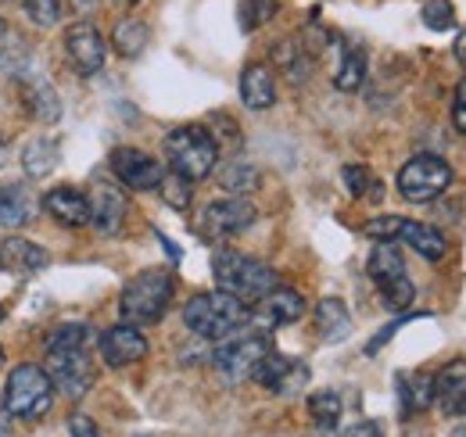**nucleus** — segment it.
<instances>
[{
    "mask_svg": "<svg viewBox=\"0 0 466 437\" xmlns=\"http://www.w3.org/2000/svg\"><path fill=\"white\" fill-rule=\"evenodd\" d=\"M251 381L262 383V387H266V391H273V394H294V391H301V387H305L309 370H305V362H298V359H288V355L269 351V355L255 366Z\"/></svg>",
    "mask_w": 466,
    "mask_h": 437,
    "instance_id": "nucleus-13",
    "label": "nucleus"
},
{
    "mask_svg": "<svg viewBox=\"0 0 466 437\" xmlns=\"http://www.w3.org/2000/svg\"><path fill=\"white\" fill-rule=\"evenodd\" d=\"M456 57H460V61L466 65V29L460 33V36H456Z\"/></svg>",
    "mask_w": 466,
    "mask_h": 437,
    "instance_id": "nucleus-45",
    "label": "nucleus"
},
{
    "mask_svg": "<svg viewBox=\"0 0 466 437\" xmlns=\"http://www.w3.org/2000/svg\"><path fill=\"white\" fill-rule=\"evenodd\" d=\"M65 55H68V65L72 72L79 76H97L108 61V44L105 36L97 33L94 22H76L68 33H65Z\"/></svg>",
    "mask_w": 466,
    "mask_h": 437,
    "instance_id": "nucleus-10",
    "label": "nucleus"
},
{
    "mask_svg": "<svg viewBox=\"0 0 466 437\" xmlns=\"http://www.w3.org/2000/svg\"><path fill=\"white\" fill-rule=\"evenodd\" d=\"M44 370L55 383V391L68 394V398H83L94 387V359L90 348H47Z\"/></svg>",
    "mask_w": 466,
    "mask_h": 437,
    "instance_id": "nucleus-7",
    "label": "nucleus"
},
{
    "mask_svg": "<svg viewBox=\"0 0 466 437\" xmlns=\"http://www.w3.org/2000/svg\"><path fill=\"white\" fill-rule=\"evenodd\" d=\"M420 18H423V25L434 29V33L456 29V7H452V0H427L423 11H420Z\"/></svg>",
    "mask_w": 466,
    "mask_h": 437,
    "instance_id": "nucleus-34",
    "label": "nucleus"
},
{
    "mask_svg": "<svg viewBox=\"0 0 466 437\" xmlns=\"http://www.w3.org/2000/svg\"><path fill=\"white\" fill-rule=\"evenodd\" d=\"M255 205L244 198H223V201H208L205 212L198 218V229L205 240H227V237H240L244 229L255 226Z\"/></svg>",
    "mask_w": 466,
    "mask_h": 437,
    "instance_id": "nucleus-9",
    "label": "nucleus"
},
{
    "mask_svg": "<svg viewBox=\"0 0 466 437\" xmlns=\"http://www.w3.org/2000/svg\"><path fill=\"white\" fill-rule=\"evenodd\" d=\"M277 15V0H240V29L251 33Z\"/></svg>",
    "mask_w": 466,
    "mask_h": 437,
    "instance_id": "nucleus-36",
    "label": "nucleus"
},
{
    "mask_svg": "<svg viewBox=\"0 0 466 437\" xmlns=\"http://www.w3.org/2000/svg\"><path fill=\"white\" fill-rule=\"evenodd\" d=\"M345 437H380V423H377V420H366V423H355L351 431H345Z\"/></svg>",
    "mask_w": 466,
    "mask_h": 437,
    "instance_id": "nucleus-42",
    "label": "nucleus"
},
{
    "mask_svg": "<svg viewBox=\"0 0 466 437\" xmlns=\"http://www.w3.org/2000/svg\"><path fill=\"white\" fill-rule=\"evenodd\" d=\"M273 57H277V65L288 72V79H291V83H305V79H309V72H312V57H309V51H305L298 40H284V44H277V47H273Z\"/></svg>",
    "mask_w": 466,
    "mask_h": 437,
    "instance_id": "nucleus-30",
    "label": "nucleus"
},
{
    "mask_svg": "<svg viewBox=\"0 0 466 437\" xmlns=\"http://www.w3.org/2000/svg\"><path fill=\"white\" fill-rule=\"evenodd\" d=\"M97 348H101V359L112 370H126V366H133V362H140L147 355V337L133 323H118V327L105 330L97 337Z\"/></svg>",
    "mask_w": 466,
    "mask_h": 437,
    "instance_id": "nucleus-12",
    "label": "nucleus"
},
{
    "mask_svg": "<svg viewBox=\"0 0 466 437\" xmlns=\"http://www.w3.org/2000/svg\"><path fill=\"white\" fill-rule=\"evenodd\" d=\"M173 294H176V279L169 269H144V273H137L122 287L118 312L133 327H151V323H158L169 312Z\"/></svg>",
    "mask_w": 466,
    "mask_h": 437,
    "instance_id": "nucleus-2",
    "label": "nucleus"
},
{
    "mask_svg": "<svg viewBox=\"0 0 466 437\" xmlns=\"http://www.w3.org/2000/svg\"><path fill=\"white\" fill-rule=\"evenodd\" d=\"M22 83V105L36 122H58L61 101L47 79H18Z\"/></svg>",
    "mask_w": 466,
    "mask_h": 437,
    "instance_id": "nucleus-19",
    "label": "nucleus"
},
{
    "mask_svg": "<svg viewBox=\"0 0 466 437\" xmlns=\"http://www.w3.org/2000/svg\"><path fill=\"white\" fill-rule=\"evenodd\" d=\"M118 4H140V0H118Z\"/></svg>",
    "mask_w": 466,
    "mask_h": 437,
    "instance_id": "nucleus-48",
    "label": "nucleus"
},
{
    "mask_svg": "<svg viewBox=\"0 0 466 437\" xmlns=\"http://www.w3.org/2000/svg\"><path fill=\"white\" fill-rule=\"evenodd\" d=\"M219 187L223 190H230V194H237V198H244V194H251L255 187H258V168L248 162H227L223 168H219Z\"/></svg>",
    "mask_w": 466,
    "mask_h": 437,
    "instance_id": "nucleus-32",
    "label": "nucleus"
},
{
    "mask_svg": "<svg viewBox=\"0 0 466 437\" xmlns=\"http://www.w3.org/2000/svg\"><path fill=\"white\" fill-rule=\"evenodd\" d=\"M366 273H370V279L377 283V290L388 287V283H395V279H402V276H409L406 259H402V251L395 248V240L377 244V248L370 251V259H366Z\"/></svg>",
    "mask_w": 466,
    "mask_h": 437,
    "instance_id": "nucleus-20",
    "label": "nucleus"
},
{
    "mask_svg": "<svg viewBox=\"0 0 466 437\" xmlns=\"http://www.w3.org/2000/svg\"><path fill=\"white\" fill-rule=\"evenodd\" d=\"M166 158L176 176H183L187 183H201L216 172L219 144L205 126H179L166 137Z\"/></svg>",
    "mask_w": 466,
    "mask_h": 437,
    "instance_id": "nucleus-4",
    "label": "nucleus"
},
{
    "mask_svg": "<svg viewBox=\"0 0 466 437\" xmlns=\"http://www.w3.org/2000/svg\"><path fill=\"white\" fill-rule=\"evenodd\" d=\"M452 437H466V427H463V431H456V434H452Z\"/></svg>",
    "mask_w": 466,
    "mask_h": 437,
    "instance_id": "nucleus-47",
    "label": "nucleus"
},
{
    "mask_svg": "<svg viewBox=\"0 0 466 437\" xmlns=\"http://www.w3.org/2000/svg\"><path fill=\"white\" fill-rule=\"evenodd\" d=\"M55 405V383L47 377L44 366H15L11 377L4 383V409L18 420H40Z\"/></svg>",
    "mask_w": 466,
    "mask_h": 437,
    "instance_id": "nucleus-5",
    "label": "nucleus"
},
{
    "mask_svg": "<svg viewBox=\"0 0 466 437\" xmlns=\"http://www.w3.org/2000/svg\"><path fill=\"white\" fill-rule=\"evenodd\" d=\"M269 351H273V348H269V337H266V333H244V337H227V340L216 348L212 362H216L219 377L227 383H240V381H251L255 366H258Z\"/></svg>",
    "mask_w": 466,
    "mask_h": 437,
    "instance_id": "nucleus-8",
    "label": "nucleus"
},
{
    "mask_svg": "<svg viewBox=\"0 0 466 437\" xmlns=\"http://www.w3.org/2000/svg\"><path fill=\"white\" fill-rule=\"evenodd\" d=\"M212 276L219 283V290L233 294L244 305H255L258 298H266L273 287H280V276L273 266H266L262 259L240 255V251H219L212 259Z\"/></svg>",
    "mask_w": 466,
    "mask_h": 437,
    "instance_id": "nucleus-3",
    "label": "nucleus"
},
{
    "mask_svg": "<svg viewBox=\"0 0 466 437\" xmlns=\"http://www.w3.org/2000/svg\"><path fill=\"white\" fill-rule=\"evenodd\" d=\"M47 216H55L61 226H86L90 222V201L79 187H55L44 194Z\"/></svg>",
    "mask_w": 466,
    "mask_h": 437,
    "instance_id": "nucleus-18",
    "label": "nucleus"
},
{
    "mask_svg": "<svg viewBox=\"0 0 466 437\" xmlns=\"http://www.w3.org/2000/svg\"><path fill=\"white\" fill-rule=\"evenodd\" d=\"M248 323V305L227 290H201L183 305V327L205 340H227Z\"/></svg>",
    "mask_w": 466,
    "mask_h": 437,
    "instance_id": "nucleus-1",
    "label": "nucleus"
},
{
    "mask_svg": "<svg viewBox=\"0 0 466 437\" xmlns=\"http://www.w3.org/2000/svg\"><path fill=\"white\" fill-rule=\"evenodd\" d=\"M7 158H11V147H7V140H4V137H0V168H4V165H7Z\"/></svg>",
    "mask_w": 466,
    "mask_h": 437,
    "instance_id": "nucleus-46",
    "label": "nucleus"
},
{
    "mask_svg": "<svg viewBox=\"0 0 466 437\" xmlns=\"http://www.w3.org/2000/svg\"><path fill=\"white\" fill-rule=\"evenodd\" d=\"M434 401L449 420L466 416V362H449L434 373Z\"/></svg>",
    "mask_w": 466,
    "mask_h": 437,
    "instance_id": "nucleus-16",
    "label": "nucleus"
},
{
    "mask_svg": "<svg viewBox=\"0 0 466 437\" xmlns=\"http://www.w3.org/2000/svg\"><path fill=\"white\" fill-rule=\"evenodd\" d=\"M97 333L86 323H61L47 333V348H94Z\"/></svg>",
    "mask_w": 466,
    "mask_h": 437,
    "instance_id": "nucleus-33",
    "label": "nucleus"
},
{
    "mask_svg": "<svg viewBox=\"0 0 466 437\" xmlns=\"http://www.w3.org/2000/svg\"><path fill=\"white\" fill-rule=\"evenodd\" d=\"M0 437H15V427H11V412L0 409Z\"/></svg>",
    "mask_w": 466,
    "mask_h": 437,
    "instance_id": "nucleus-44",
    "label": "nucleus"
},
{
    "mask_svg": "<svg viewBox=\"0 0 466 437\" xmlns=\"http://www.w3.org/2000/svg\"><path fill=\"white\" fill-rule=\"evenodd\" d=\"M65 4H68L76 15H83V18H90V15L101 7V0H65Z\"/></svg>",
    "mask_w": 466,
    "mask_h": 437,
    "instance_id": "nucleus-43",
    "label": "nucleus"
},
{
    "mask_svg": "<svg viewBox=\"0 0 466 437\" xmlns=\"http://www.w3.org/2000/svg\"><path fill=\"white\" fill-rule=\"evenodd\" d=\"M158 190H166V198H169L173 208H187V205H190V183H187L183 176H176V172L162 176V187H158Z\"/></svg>",
    "mask_w": 466,
    "mask_h": 437,
    "instance_id": "nucleus-39",
    "label": "nucleus"
},
{
    "mask_svg": "<svg viewBox=\"0 0 466 437\" xmlns=\"http://www.w3.org/2000/svg\"><path fill=\"white\" fill-rule=\"evenodd\" d=\"M452 183V168L438 155H416L399 168V194L412 205H427L445 194Z\"/></svg>",
    "mask_w": 466,
    "mask_h": 437,
    "instance_id": "nucleus-6",
    "label": "nucleus"
},
{
    "mask_svg": "<svg viewBox=\"0 0 466 437\" xmlns=\"http://www.w3.org/2000/svg\"><path fill=\"white\" fill-rule=\"evenodd\" d=\"M399 401H402V416H416V412H423L431 401H434V377H427V373H416V377H409L402 373L399 381Z\"/></svg>",
    "mask_w": 466,
    "mask_h": 437,
    "instance_id": "nucleus-26",
    "label": "nucleus"
},
{
    "mask_svg": "<svg viewBox=\"0 0 466 437\" xmlns=\"http://www.w3.org/2000/svg\"><path fill=\"white\" fill-rule=\"evenodd\" d=\"M0 255H4L15 269H22V273H36V269L47 266V251H44L40 244L25 240V237H7V240L0 244Z\"/></svg>",
    "mask_w": 466,
    "mask_h": 437,
    "instance_id": "nucleus-27",
    "label": "nucleus"
},
{
    "mask_svg": "<svg viewBox=\"0 0 466 437\" xmlns=\"http://www.w3.org/2000/svg\"><path fill=\"white\" fill-rule=\"evenodd\" d=\"M33 198L25 194V187L18 183H0V226L7 229H18L33 218Z\"/></svg>",
    "mask_w": 466,
    "mask_h": 437,
    "instance_id": "nucleus-25",
    "label": "nucleus"
},
{
    "mask_svg": "<svg viewBox=\"0 0 466 437\" xmlns=\"http://www.w3.org/2000/svg\"><path fill=\"white\" fill-rule=\"evenodd\" d=\"M0 359H4V351H0Z\"/></svg>",
    "mask_w": 466,
    "mask_h": 437,
    "instance_id": "nucleus-49",
    "label": "nucleus"
},
{
    "mask_svg": "<svg viewBox=\"0 0 466 437\" xmlns=\"http://www.w3.org/2000/svg\"><path fill=\"white\" fill-rule=\"evenodd\" d=\"M402 222H406L402 216H377L362 226V233H366L370 240H377V244H388V240H399Z\"/></svg>",
    "mask_w": 466,
    "mask_h": 437,
    "instance_id": "nucleus-38",
    "label": "nucleus"
},
{
    "mask_svg": "<svg viewBox=\"0 0 466 437\" xmlns=\"http://www.w3.org/2000/svg\"><path fill=\"white\" fill-rule=\"evenodd\" d=\"M366 79V55L359 47H345L338 57V68H334V86L341 94H355Z\"/></svg>",
    "mask_w": 466,
    "mask_h": 437,
    "instance_id": "nucleus-29",
    "label": "nucleus"
},
{
    "mask_svg": "<svg viewBox=\"0 0 466 437\" xmlns=\"http://www.w3.org/2000/svg\"><path fill=\"white\" fill-rule=\"evenodd\" d=\"M452 122H456V129L466 137V79L456 86V101H452Z\"/></svg>",
    "mask_w": 466,
    "mask_h": 437,
    "instance_id": "nucleus-41",
    "label": "nucleus"
},
{
    "mask_svg": "<svg viewBox=\"0 0 466 437\" xmlns=\"http://www.w3.org/2000/svg\"><path fill=\"white\" fill-rule=\"evenodd\" d=\"M58 162H61V151L51 137H36L22 151V168H25L29 179H47L58 168Z\"/></svg>",
    "mask_w": 466,
    "mask_h": 437,
    "instance_id": "nucleus-24",
    "label": "nucleus"
},
{
    "mask_svg": "<svg viewBox=\"0 0 466 437\" xmlns=\"http://www.w3.org/2000/svg\"><path fill=\"white\" fill-rule=\"evenodd\" d=\"M108 168L116 172V179L129 190H158L162 187V176L166 168L155 162L151 155L137 151V147H116L112 158H108Z\"/></svg>",
    "mask_w": 466,
    "mask_h": 437,
    "instance_id": "nucleus-11",
    "label": "nucleus"
},
{
    "mask_svg": "<svg viewBox=\"0 0 466 437\" xmlns=\"http://www.w3.org/2000/svg\"><path fill=\"white\" fill-rule=\"evenodd\" d=\"M399 240H406L409 248H412L420 259H427V262H441L445 251H449L445 237H441L434 226H423V222H416V218H406V222H402Z\"/></svg>",
    "mask_w": 466,
    "mask_h": 437,
    "instance_id": "nucleus-21",
    "label": "nucleus"
},
{
    "mask_svg": "<svg viewBox=\"0 0 466 437\" xmlns=\"http://www.w3.org/2000/svg\"><path fill=\"white\" fill-rule=\"evenodd\" d=\"M341 176H345V187H349L351 198H370V194L377 198L380 194V187H377V179H373V172L366 165H349Z\"/></svg>",
    "mask_w": 466,
    "mask_h": 437,
    "instance_id": "nucleus-37",
    "label": "nucleus"
},
{
    "mask_svg": "<svg viewBox=\"0 0 466 437\" xmlns=\"http://www.w3.org/2000/svg\"><path fill=\"white\" fill-rule=\"evenodd\" d=\"M86 201H90V226L97 233H105V237H118L122 226H126V216H129L126 198L118 194L116 187H108V183H94Z\"/></svg>",
    "mask_w": 466,
    "mask_h": 437,
    "instance_id": "nucleus-14",
    "label": "nucleus"
},
{
    "mask_svg": "<svg viewBox=\"0 0 466 437\" xmlns=\"http://www.w3.org/2000/svg\"><path fill=\"white\" fill-rule=\"evenodd\" d=\"M341 412H345V401H341L338 391H316L309 398V416L316 420L319 431H334L338 420H341Z\"/></svg>",
    "mask_w": 466,
    "mask_h": 437,
    "instance_id": "nucleus-31",
    "label": "nucleus"
},
{
    "mask_svg": "<svg viewBox=\"0 0 466 437\" xmlns=\"http://www.w3.org/2000/svg\"><path fill=\"white\" fill-rule=\"evenodd\" d=\"M240 101L251 111H266L277 105V76L269 65H248L240 72Z\"/></svg>",
    "mask_w": 466,
    "mask_h": 437,
    "instance_id": "nucleus-17",
    "label": "nucleus"
},
{
    "mask_svg": "<svg viewBox=\"0 0 466 437\" xmlns=\"http://www.w3.org/2000/svg\"><path fill=\"white\" fill-rule=\"evenodd\" d=\"M316 330L323 340H345L351 333V316H349V305L341 298H323L316 305Z\"/></svg>",
    "mask_w": 466,
    "mask_h": 437,
    "instance_id": "nucleus-22",
    "label": "nucleus"
},
{
    "mask_svg": "<svg viewBox=\"0 0 466 437\" xmlns=\"http://www.w3.org/2000/svg\"><path fill=\"white\" fill-rule=\"evenodd\" d=\"M0 72L15 79H25L29 72V44L4 18H0Z\"/></svg>",
    "mask_w": 466,
    "mask_h": 437,
    "instance_id": "nucleus-23",
    "label": "nucleus"
},
{
    "mask_svg": "<svg viewBox=\"0 0 466 437\" xmlns=\"http://www.w3.org/2000/svg\"><path fill=\"white\" fill-rule=\"evenodd\" d=\"M68 437H101V431H97V423H94L90 416L76 412V416L68 420Z\"/></svg>",
    "mask_w": 466,
    "mask_h": 437,
    "instance_id": "nucleus-40",
    "label": "nucleus"
},
{
    "mask_svg": "<svg viewBox=\"0 0 466 437\" xmlns=\"http://www.w3.org/2000/svg\"><path fill=\"white\" fill-rule=\"evenodd\" d=\"M305 316V298L291 287H273L266 298L255 301V320L266 330L291 327Z\"/></svg>",
    "mask_w": 466,
    "mask_h": 437,
    "instance_id": "nucleus-15",
    "label": "nucleus"
},
{
    "mask_svg": "<svg viewBox=\"0 0 466 437\" xmlns=\"http://www.w3.org/2000/svg\"><path fill=\"white\" fill-rule=\"evenodd\" d=\"M147 40H151V29L140 18H122L112 29V47H116L118 57H140L144 47H147Z\"/></svg>",
    "mask_w": 466,
    "mask_h": 437,
    "instance_id": "nucleus-28",
    "label": "nucleus"
},
{
    "mask_svg": "<svg viewBox=\"0 0 466 437\" xmlns=\"http://www.w3.org/2000/svg\"><path fill=\"white\" fill-rule=\"evenodd\" d=\"M22 7H25V15H29V22H33V25L51 29V25H58L61 22L65 0H22Z\"/></svg>",
    "mask_w": 466,
    "mask_h": 437,
    "instance_id": "nucleus-35",
    "label": "nucleus"
}]
</instances>
